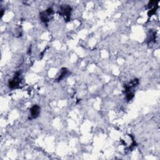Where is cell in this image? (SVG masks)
I'll return each instance as SVG.
<instances>
[{
    "label": "cell",
    "mask_w": 160,
    "mask_h": 160,
    "mask_svg": "<svg viewBox=\"0 0 160 160\" xmlns=\"http://www.w3.org/2000/svg\"><path fill=\"white\" fill-rule=\"evenodd\" d=\"M72 9L70 6H61V9H60V14L62 16L65 17V19L67 21L69 20L71 15V11Z\"/></svg>",
    "instance_id": "cell-1"
},
{
    "label": "cell",
    "mask_w": 160,
    "mask_h": 160,
    "mask_svg": "<svg viewBox=\"0 0 160 160\" xmlns=\"http://www.w3.org/2000/svg\"><path fill=\"white\" fill-rule=\"evenodd\" d=\"M20 73L19 72H17L16 73L15 78L13 79H12L11 81H9V86L11 88H17V86L19 85V83L20 82Z\"/></svg>",
    "instance_id": "cell-2"
},
{
    "label": "cell",
    "mask_w": 160,
    "mask_h": 160,
    "mask_svg": "<svg viewBox=\"0 0 160 160\" xmlns=\"http://www.w3.org/2000/svg\"><path fill=\"white\" fill-rule=\"evenodd\" d=\"M31 118L30 119H35L39 116L40 113V107L38 105H34L30 110Z\"/></svg>",
    "instance_id": "cell-3"
},
{
    "label": "cell",
    "mask_w": 160,
    "mask_h": 160,
    "mask_svg": "<svg viewBox=\"0 0 160 160\" xmlns=\"http://www.w3.org/2000/svg\"><path fill=\"white\" fill-rule=\"evenodd\" d=\"M48 15L46 13V11L45 12H41L40 13V18H41V21L43 23H48L49 21V18H48Z\"/></svg>",
    "instance_id": "cell-4"
},
{
    "label": "cell",
    "mask_w": 160,
    "mask_h": 160,
    "mask_svg": "<svg viewBox=\"0 0 160 160\" xmlns=\"http://www.w3.org/2000/svg\"><path fill=\"white\" fill-rule=\"evenodd\" d=\"M68 69H66V68H63L61 74H60V76H59V78L57 79V81H61V80L66 76V75L68 73Z\"/></svg>",
    "instance_id": "cell-5"
},
{
    "label": "cell",
    "mask_w": 160,
    "mask_h": 160,
    "mask_svg": "<svg viewBox=\"0 0 160 160\" xmlns=\"http://www.w3.org/2000/svg\"><path fill=\"white\" fill-rule=\"evenodd\" d=\"M133 97H134L133 93H130V92L128 93L127 94H126V99H127L128 101L131 100V99L133 98Z\"/></svg>",
    "instance_id": "cell-6"
},
{
    "label": "cell",
    "mask_w": 160,
    "mask_h": 160,
    "mask_svg": "<svg viewBox=\"0 0 160 160\" xmlns=\"http://www.w3.org/2000/svg\"><path fill=\"white\" fill-rule=\"evenodd\" d=\"M3 13H3V10L1 9V17L3 16Z\"/></svg>",
    "instance_id": "cell-7"
}]
</instances>
